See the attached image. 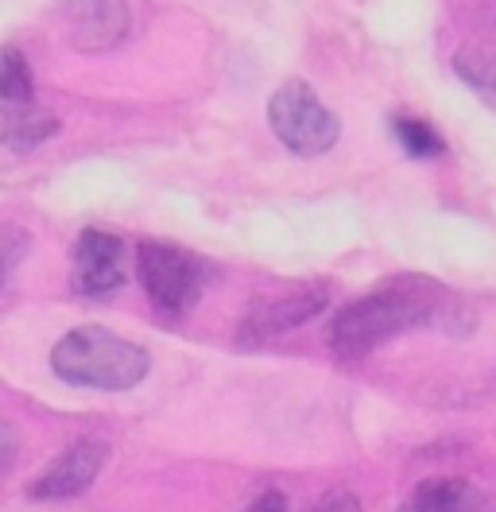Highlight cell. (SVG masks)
<instances>
[{
    "mask_svg": "<svg viewBox=\"0 0 496 512\" xmlns=\"http://www.w3.org/2000/svg\"><path fill=\"white\" fill-rule=\"evenodd\" d=\"M24 249H28V237H24L16 225L0 229V284H4V280H8V272L20 264Z\"/></svg>",
    "mask_w": 496,
    "mask_h": 512,
    "instance_id": "14",
    "label": "cell"
},
{
    "mask_svg": "<svg viewBox=\"0 0 496 512\" xmlns=\"http://www.w3.org/2000/svg\"><path fill=\"white\" fill-rule=\"evenodd\" d=\"M330 307V288L326 284H307V288H295L287 295H279L272 303L256 307L241 326V342L245 346H260V342H272L287 330H299L303 322L318 319L322 311Z\"/></svg>",
    "mask_w": 496,
    "mask_h": 512,
    "instance_id": "7",
    "label": "cell"
},
{
    "mask_svg": "<svg viewBox=\"0 0 496 512\" xmlns=\"http://www.w3.org/2000/svg\"><path fill=\"white\" fill-rule=\"evenodd\" d=\"M268 121L272 132L279 136V144L295 156H326L341 136V121L318 101V94L310 90L307 82L291 78L283 82L272 101H268Z\"/></svg>",
    "mask_w": 496,
    "mask_h": 512,
    "instance_id": "4",
    "label": "cell"
},
{
    "mask_svg": "<svg viewBox=\"0 0 496 512\" xmlns=\"http://www.w3.org/2000/svg\"><path fill=\"white\" fill-rule=\"evenodd\" d=\"M105 462H109V447L101 439H78L31 481L28 493L35 501H70V497L90 489Z\"/></svg>",
    "mask_w": 496,
    "mask_h": 512,
    "instance_id": "6",
    "label": "cell"
},
{
    "mask_svg": "<svg viewBox=\"0 0 496 512\" xmlns=\"http://www.w3.org/2000/svg\"><path fill=\"white\" fill-rule=\"evenodd\" d=\"M59 28L74 51L105 55L124 43L132 28V12L128 0H62Z\"/></svg>",
    "mask_w": 496,
    "mask_h": 512,
    "instance_id": "5",
    "label": "cell"
},
{
    "mask_svg": "<svg viewBox=\"0 0 496 512\" xmlns=\"http://www.w3.org/2000/svg\"><path fill=\"white\" fill-rule=\"evenodd\" d=\"M245 512H287V501H283V493H264V497H256Z\"/></svg>",
    "mask_w": 496,
    "mask_h": 512,
    "instance_id": "17",
    "label": "cell"
},
{
    "mask_svg": "<svg viewBox=\"0 0 496 512\" xmlns=\"http://www.w3.org/2000/svg\"><path fill=\"white\" fill-rule=\"evenodd\" d=\"M136 272L148 303L167 319L190 315L210 288V268L190 249H179L171 241H144L136 249Z\"/></svg>",
    "mask_w": 496,
    "mask_h": 512,
    "instance_id": "3",
    "label": "cell"
},
{
    "mask_svg": "<svg viewBox=\"0 0 496 512\" xmlns=\"http://www.w3.org/2000/svg\"><path fill=\"white\" fill-rule=\"evenodd\" d=\"M411 512H477L469 489L462 481L438 478V481H423L411 497Z\"/></svg>",
    "mask_w": 496,
    "mask_h": 512,
    "instance_id": "11",
    "label": "cell"
},
{
    "mask_svg": "<svg viewBox=\"0 0 496 512\" xmlns=\"http://www.w3.org/2000/svg\"><path fill=\"white\" fill-rule=\"evenodd\" d=\"M59 132V117L39 109L35 101L24 105H0V148L8 152H31L47 144Z\"/></svg>",
    "mask_w": 496,
    "mask_h": 512,
    "instance_id": "9",
    "label": "cell"
},
{
    "mask_svg": "<svg viewBox=\"0 0 496 512\" xmlns=\"http://www.w3.org/2000/svg\"><path fill=\"white\" fill-rule=\"evenodd\" d=\"M35 97L28 59L20 47H0V105H24Z\"/></svg>",
    "mask_w": 496,
    "mask_h": 512,
    "instance_id": "12",
    "label": "cell"
},
{
    "mask_svg": "<svg viewBox=\"0 0 496 512\" xmlns=\"http://www.w3.org/2000/svg\"><path fill=\"white\" fill-rule=\"evenodd\" d=\"M124 241L101 229H86L74 245V291L86 299H105L124 284Z\"/></svg>",
    "mask_w": 496,
    "mask_h": 512,
    "instance_id": "8",
    "label": "cell"
},
{
    "mask_svg": "<svg viewBox=\"0 0 496 512\" xmlns=\"http://www.w3.org/2000/svg\"><path fill=\"white\" fill-rule=\"evenodd\" d=\"M454 70L473 94L496 109V43H465L454 55Z\"/></svg>",
    "mask_w": 496,
    "mask_h": 512,
    "instance_id": "10",
    "label": "cell"
},
{
    "mask_svg": "<svg viewBox=\"0 0 496 512\" xmlns=\"http://www.w3.org/2000/svg\"><path fill=\"white\" fill-rule=\"evenodd\" d=\"M396 136H400L403 152L415 160H438L446 152L442 136L427 121H415V117H396Z\"/></svg>",
    "mask_w": 496,
    "mask_h": 512,
    "instance_id": "13",
    "label": "cell"
},
{
    "mask_svg": "<svg viewBox=\"0 0 496 512\" xmlns=\"http://www.w3.org/2000/svg\"><path fill=\"white\" fill-rule=\"evenodd\" d=\"M310 512H361V505H357V497H349V493H334V497L318 501Z\"/></svg>",
    "mask_w": 496,
    "mask_h": 512,
    "instance_id": "15",
    "label": "cell"
},
{
    "mask_svg": "<svg viewBox=\"0 0 496 512\" xmlns=\"http://www.w3.org/2000/svg\"><path fill=\"white\" fill-rule=\"evenodd\" d=\"M51 369L62 381L97 388V392H128L148 377L152 357L144 346L128 342L101 326H78L51 350Z\"/></svg>",
    "mask_w": 496,
    "mask_h": 512,
    "instance_id": "2",
    "label": "cell"
},
{
    "mask_svg": "<svg viewBox=\"0 0 496 512\" xmlns=\"http://www.w3.org/2000/svg\"><path fill=\"white\" fill-rule=\"evenodd\" d=\"M16 450H20V439H16V431L0 423V470H4V466H12Z\"/></svg>",
    "mask_w": 496,
    "mask_h": 512,
    "instance_id": "16",
    "label": "cell"
},
{
    "mask_svg": "<svg viewBox=\"0 0 496 512\" xmlns=\"http://www.w3.org/2000/svg\"><path fill=\"white\" fill-rule=\"evenodd\" d=\"M442 311V291L431 280H415V276H403L392 284H380L376 291L345 303L338 315L326 326V342L330 350L353 361V357H365L376 346L400 338L403 330H415V326H427Z\"/></svg>",
    "mask_w": 496,
    "mask_h": 512,
    "instance_id": "1",
    "label": "cell"
}]
</instances>
